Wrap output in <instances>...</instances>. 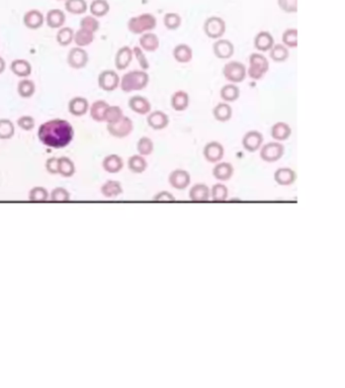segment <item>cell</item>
<instances>
[{"instance_id":"1","label":"cell","mask_w":345,"mask_h":388,"mask_svg":"<svg viewBox=\"0 0 345 388\" xmlns=\"http://www.w3.org/2000/svg\"><path fill=\"white\" fill-rule=\"evenodd\" d=\"M75 136L73 126L63 118H53L45 121L39 127L38 138L40 142L51 149L60 150L69 146Z\"/></svg>"},{"instance_id":"2","label":"cell","mask_w":345,"mask_h":388,"mask_svg":"<svg viewBox=\"0 0 345 388\" xmlns=\"http://www.w3.org/2000/svg\"><path fill=\"white\" fill-rule=\"evenodd\" d=\"M150 76L144 70H133L123 75L120 81L121 89L125 93L141 91L149 84Z\"/></svg>"},{"instance_id":"3","label":"cell","mask_w":345,"mask_h":388,"mask_svg":"<svg viewBox=\"0 0 345 388\" xmlns=\"http://www.w3.org/2000/svg\"><path fill=\"white\" fill-rule=\"evenodd\" d=\"M157 26V19L152 13H142L133 16L128 21L126 27L133 34H143L145 32L152 31Z\"/></svg>"},{"instance_id":"4","label":"cell","mask_w":345,"mask_h":388,"mask_svg":"<svg viewBox=\"0 0 345 388\" xmlns=\"http://www.w3.org/2000/svg\"><path fill=\"white\" fill-rule=\"evenodd\" d=\"M269 70V62L260 53H252L249 57L247 76L252 80L262 79Z\"/></svg>"},{"instance_id":"5","label":"cell","mask_w":345,"mask_h":388,"mask_svg":"<svg viewBox=\"0 0 345 388\" xmlns=\"http://www.w3.org/2000/svg\"><path fill=\"white\" fill-rule=\"evenodd\" d=\"M223 75L230 83H242L247 77V67L239 61H230L223 67Z\"/></svg>"},{"instance_id":"6","label":"cell","mask_w":345,"mask_h":388,"mask_svg":"<svg viewBox=\"0 0 345 388\" xmlns=\"http://www.w3.org/2000/svg\"><path fill=\"white\" fill-rule=\"evenodd\" d=\"M226 28V22L220 16H210L204 23V32L212 40L222 39Z\"/></svg>"},{"instance_id":"7","label":"cell","mask_w":345,"mask_h":388,"mask_svg":"<svg viewBox=\"0 0 345 388\" xmlns=\"http://www.w3.org/2000/svg\"><path fill=\"white\" fill-rule=\"evenodd\" d=\"M259 150L261 160L267 163L278 162L284 155V146L282 144V142H277V140L262 145Z\"/></svg>"},{"instance_id":"8","label":"cell","mask_w":345,"mask_h":388,"mask_svg":"<svg viewBox=\"0 0 345 388\" xmlns=\"http://www.w3.org/2000/svg\"><path fill=\"white\" fill-rule=\"evenodd\" d=\"M107 132L112 137L117 139H124L129 137L134 131V122L129 117L124 115L119 121L106 126Z\"/></svg>"},{"instance_id":"9","label":"cell","mask_w":345,"mask_h":388,"mask_svg":"<svg viewBox=\"0 0 345 388\" xmlns=\"http://www.w3.org/2000/svg\"><path fill=\"white\" fill-rule=\"evenodd\" d=\"M120 81L121 78L119 74L115 70L111 69L103 70V71L99 73L97 78L98 87L105 92H112L118 89V87L120 86Z\"/></svg>"},{"instance_id":"10","label":"cell","mask_w":345,"mask_h":388,"mask_svg":"<svg viewBox=\"0 0 345 388\" xmlns=\"http://www.w3.org/2000/svg\"><path fill=\"white\" fill-rule=\"evenodd\" d=\"M89 61L88 53L80 47L71 49L67 56V63L72 69H83L86 67Z\"/></svg>"},{"instance_id":"11","label":"cell","mask_w":345,"mask_h":388,"mask_svg":"<svg viewBox=\"0 0 345 388\" xmlns=\"http://www.w3.org/2000/svg\"><path fill=\"white\" fill-rule=\"evenodd\" d=\"M203 154L205 159L209 163L216 164L218 162H220L224 158L225 149L221 143L217 142V140H212V142L208 143L204 147Z\"/></svg>"},{"instance_id":"12","label":"cell","mask_w":345,"mask_h":388,"mask_svg":"<svg viewBox=\"0 0 345 388\" xmlns=\"http://www.w3.org/2000/svg\"><path fill=\"white\" fill-rule=\"evenodd\" d=\"M168 181L173 188L177 190H184L187 189L190 184V174L184 169H175L169 174Z\"/></svg>"},{"instance_id":"13","label":"cell","mask_w":345,"mask_h":388,"mask_svg":"<svg viewBox=\"0 0 345 388\" xmlns=\"http://www.w3.org/2000/svg\"><path fill=\"white\" fill-rule=\"evenodd\" d=\"M213 53L216 58L220 60L230 59L235 53V47L229 40L219 39L213 44Z\"/></svg>"},{"instance_id":"14","label":"cell","mask_w":345,"mask_h":388,"mask_svg":"<svg viewBox=\"0 0 345 388\" xmlns=\"http://www.w3.org/2000/svg\"><path fill=\"white\" fill-rule=\"evenodd\" d=\"M263 136L258 131H249L242 139L243 148L250 153L258 151L263 145Z\"/></svg>"},{"instance_id":"15","label":"cell","mask_w":345,"mask_h":388,"mask_svg":"<svg viewBox=\"0 0 345 388\" xmlns=\"http://www.w3.org/2000/svg\"><path fill=\"white\" fill-rule=\"evenodd\" d=\"M147 123L151 129L155 131H162L168 127L169 116L162 111H150L147 114Z\"/></svg>"},{"instance_id":"16","label":"cell","mask_w":345,"mask_h":388,"mask_svg":"<svg viewBox=\"0 0 345 388\" xmlns=\"http://www.w3.org/2000/svg\"><path fill=\"white\" fill-rule=\"evenodd\" d=\"M128 105L132 111L140 115H147L152 110V105L149 99L142 95L132 96L128 101Z\"/></svg>"},{"instance_id":"17","label":"cell","mask_w":345,"mask_h":388,"mask_svg":"<svg viewBox=\"0 0 345 388\" xmlns=\"http://www.w3.org/2000/svg\"><path fill=\"white\" fill-rule=\"evenodd\" d=\"M134 58L133 49L129 46H124L120 48L115 57V66L119 71H123L130 66Z\"/></svg>"},{"instance_id":"18","label":"cell","mask_w":345,"mask_h":388,"mask_svg":"<svg viewBox=\"0 0 345 388\" xmlns=\"http://www.w3.org/2000/svg\"><path fill=\"white\" fill-rule=\"evenodd\" d=\"M89 107V102L85 97L75 96L69 101L68 111L72 115L80 117L88 112Z\"/></svg>"},{"instance_id":"19","label":"cell","mask_w":345,"mask_h":388,"mask_svg":"<svg viewBox=\"0 0 345 388\" xmlns=\"http://www.w3.org/2000/svg\"><path fill=\"white\" fill-rule=\"evenodd\" d=\"M139 47L144 51L148 53L156 52L160 47V40L158 36L154 32H145L141 34L139 39Z\"/></svg>"},{"instance_id":"20","label":"cell","mask_w":345,"mask_h":388,"mask_svg":"<svg viewBox=\"0 0 345 388\" xmlns=\"http://www.w3.org/2000/svg\"><path fill=\"white\" fill-rule=\"evenodd\" d=\"M24 25L30 29H38L43 27L45 22L44 14L38 9H31L25 13Z\"/></svg>"},{"instance_id":"21","label":"cell","mask_w":345,"mask_h":388,"mask_svg":"<svg viewBox=\"0 0 345 388\" xmlns=\"http://www.w3.org/2000/svg\"><path fill=\"white\" fill-rule=\"evenodd\" d=\"M270 136L277 142H284L292 136V128L284 121H278L271 127Z\"/></svg>"},{"instance_id":"22","label":"cell","mask_w":345,"mask_h":388,"mask_svg":"<svg viewBox=\"0 0 345 388\" xmlns=\"http://www.w3.org/2000/svg\"><path fill=\"white\" fill-rule=\"evenodd\" d=\"M254 48L257 51L265 53L268 52L275 45V38L269 31H259L253 41Z\"/></svg>"},{"instance_id":"23","label":"cell","mask_w":345,"mask_h":388,"mask_svg":"<svg viewBox=\"0 0 345 388\" xmlns=\"http://www.w3.org/2000/svg\"><path fill=\"white\" fill-rule=\"evenodd\" d=\"M275 181L281 186H289L296 182L297 174L290 168H279L275 172Z\"/></svg>"},{"instance_id":"24","label":"cell","mask_w":345,"mask_h":388,"mask_svg":"<svg viewBox=\"0 0 345 388\" xmlns=\"http://www.w3.org/2000/svg\"><path fill=\"white\" fill-rule=\"evenodd\" d=\"M189 101L190 99L188 93L184 90L175 91L170 98V104L172 110L178 112L187 111L189 105Z\"/></svg>"},{"instance_id":"25","label":"cell","mask_w":345,"mask_h":388,"mask_svg":"<svg viewBox=\"0 0 345 388\" xmlns=\"http://www.w3.org/2000/svg\"><path fill=\"white\" fill-rule=\"evenodd\" d=\"M211 197V190L205 183H196L189 190V199L194 202H205Z\"/></svg>"},{"instance_id":"26","label":"cell","mask_w":345,"mask_h":388,"mask_svg":"<svg viewBox=\"0 0 345 388\" xmlns=\"http://www.w3.org/2000/svg\"><path fill=\"white\" fill-rule=\"evenodd\" d=\"M172 56L177 63L188 64L193 58V51L187 44H179L173 49Z\"/></svg>"},{"instance_id":"27","label":"cell","mask_w":345,"mask_h":388,"mask_svg":"<svg viewBox=\"0 0 345 388\" xmlns=\"http://www.w3.org/2000/svg\"><path fill=\"white\" fill-rule=\"evenodd\" d=\"M46 23L51 28H61L66 23L65 12L58 8L49 10L46 15Z\"/></svg>"},{"instance_id":"28","label":"cell","mask_w":345,"mask_h":388,"mask_svg":"<svg viewBox=\"0 0 345 388\" xmlns=\"http://www.w3.org/2000/svg\"><path fill=\"white\" fill-rule=\"evenodd\" d=\"M234 174V167L228 162H218L213 169V176L220 181H228Z\"/></svg>"},{"instance_id":"29","label":"cell","mask_w":345,"mask_h":388,"mask_svg":"<svg viewBox=\"0 0 345 388\" xmlns=\"http://www.w3.org/2000/svg\"><path fill=\"white\" fill-rule=\"evenodd\" d=\"M10 70L15 76L21 78H27L31 74L32 68L29 61L25 59H16L11 62Z\"/></svg>"},{"instance_id":"30","label":"cell","mask_w":345,"mask_h":388,"mask_svg":"<svg viewBox=\"0 0 345 388\" xmlns=\"http://www.w3.org/2000/svg\"><path fill=\"white\" fill-rule=\"evenodd\" d=\"M213 116L214 118L219 122H227L232 118L233 110L232 107L227 102H220L218 103L216 107L213 109Z\"/></svg>"},{"instance_id":"31","label":"cell","mask_w":345,"mask_h":388,"mask_svg":"<svg viewBox=\"0 0 345 388\" xmlns=\"http://www.w3.org/2000/svg\"><path fill=\"white\" fill-rule=\"evenodd\" d=\"M102 167L108 173H119L124 167V161L119 155L111 154L103 159Z\"/></svg>"},{"instance_id":"32","label":"cell","mask_w":345,"mask_h":388,"mask_svg":"<svg viewBox=\"0 0 345 388\" xmlns=\"http://www.w3.org/2000/svg\"><path fill=\"white\" fill-rule=\"evenodd\" d=\"M220 97L224 102L230 103L238 100L240 97V89L237 84L229 83L224 85L220 90Z\"/></svg>"},{"instance_id":"33","label":"cell","mask_w":345,"mask_h":388,"mask_svg":"<svg viewBox=\"0 0 345 388\" xmlns=\"http://www.w3.org/2000/svg\"><path fill=\"white\" fill-rule=\"evenodd\" d=\"M105 100H96L89 107L90 116L96 122H104V113L108 107Z\"/></svg>"},{"instance_id":"34","label":"cell","mask_w":345,"mask_h":388,"mask_svg":"<svg viewBox=\"0 0 345 388\" xmlns=\"http://www.w3.org/2000/svg\"><path fill=\"white\" fill-rule=\"evenodd\" d=\"M268 52L270 59L276 63L285 62L289 57L288 49L282 44H275Z\"/></svg>"},{"instance_id":"35","label":"cell","mask_w":345,"mask_h":388,"mask_svg":"<svg viewBox=\"0 0 345 388\" xmlns=\"http://www.w3.org/2000/svg\"><path fill=\"white\" fill-rule=\"evenodd\" d=\"M128 167L133 173L141 174V173L146 171V169L148 167V163L144 156H141L138 154V155H133L129 158Z\"/></svg>"},{"instance_id":"36","label":"cell","mask_w":345,"mask_h":388,"mask_svg":"<svg viewBox=\"0 0 345 388\" xmlns=\"http://www.w3.org/2000/svg\"><path fill=\"white\" fill-rule=\"evenodd\" d=\"M101 193L108 198L117 197L123 193L122 184L116 180H108L101 186Z\"/></svg>"},{"instance_id":"37","label":"cell","mask_w":345,"mask_h":388,"mask_svg":"<svg viewBox=\"0 0 345 388\" xmlns=\"http://www.w3.org/2000/svg\"><path fill=\"white\" fill-rule=\"evenodd\" d=\"M111 6L106 0H93V2L90 3V13L93 16L99 19V17L105 16L108 12H110Z\"/></svg>"},{"instance_id":"38","label":"cell","mask_w":345,"mask_h":388,"mask_svg":"<svg viewBox=\"0 0 345 388\" xmlns=\"http://www.w3.org/2000/svg\"><path fill=\"white\" fill-rule=\"evenodd\" d=\"M94 41V33L83 29V28H79L78 30H76L74 32V40L73 42L77 45V47L80 48H84L87 47L89 45H92Z\"/></svg>"},{"instance_id":"39","label":"cell","mask_w":345,"mask_h":388,"mask_svg":"<svg viewBox=\"0 0 345 388\" xmlns=\"http://www.w3.org/2000/svg\"><path fill=\"white\" fill-rule=\"evenodd\" d=\"M65 8L71 14L81 15L87 11L88 5L85 0H66Z\"/></svg>"},{"instance_id":"40","label":"cell","mask_w":345,"mask_h":388,"mask_svg":"<svg viewBox=\"0 0 345 388\" xmlns=\"http://www.w3.org/2000/svg\"><path fill=\"white\" fill-rule=\"evenodd\" d=\"M74 40V30L68 27H62L57 34L56 41L61 47H67L73 43Z\"/></svg>"},{"instance_id":"41","label":"cell","mask_w":345,"mask_h":388,"mask_svg":"<svg viewBox=\"0 0 345 388\" xmlns=\"http://www.w3.org/2000/svg\"><path fill=\"white\" fill-rule=\"evenodd\" d=\"M35 92V84L30 79H23L17 84V93L23 98H31Z\"/></svg>"},{"instance_id":"42","label":"cell","mask_w":345,"mask_h":388,"mask_svg":"<svg viewBox=\"0 0 345 388\" xmlns=\"http://www.w3.org/2000/svg\"><path fill=\"white\" fill-rule=\"evenodd\" d=\"M58 173L64 177H71L75 173V165L68 157L59 158Z\"/></svg>"},{"instance_id":"43","label":"cell","mask_w":345,"mask_h":388,"mask_svg":"<svg viewBox=\"0 0 345 388\" xmlns=\"http://www.w3.org/2000/svg\"><path fill=\"white\" fill-rule=\"evenodd\" d=\"M124 116L123 110L118 105H108L104 113V122L107 125L116 123Z\"/></svg>"},{"instance_id":"44","label":"cell","mask_w":345,"mask_h":388,"mask_svg":"<svg viewBox=\"0 0 345 388\" xmlns=\"http://www.w3.org/2000/svg\"><path fill=\"white\" fill-rule=\"evenodd\" d=\"M229 195V191L226 185H224L223 183H216L215 185H213L212 189H211V196L213 201L216 202H222L227 200Z\"/></svg>"},{"instance_id":"45","label":"cell","mask_w":345,"mask_h":388,"mask_svg":"<svg viewBox=\"0 0 345 388\" xmlns=\"http://www.w3.org/2000/svg\"><path fill=\"white\" fill-rule=\"evenodd\" d=\"M282 45L287 49L298 48V29L297 28H286L282 36Z\"/></svg>"},{"instance_id":"46","label":"cell","mask_w":345,"mask_h":388,"mask_svg":"<svg viewBox=\"0 0 345 388\" xmlns=\"http://www.w3.org/2000/svg\"><path fill=\"white\" fill-rule=\"evenodd\" d=\"M14 134V123L8 118H0V139H9Z\"/></svg>"},{"instance_id":"47","label":"cell","mask_w":345,"mask_h":388,"mask_svg":"<svg viewBox=\"0 0 345 388\" xmlns=\"http://www.w3.org/2000/svg\"><path fill=\"white\" fill-rule=\"evenodd\" d=\"M137 151L141 156H149L154 151V142L148 137H142L137 142Z\"/></svg>"},{"instance_id":"48","label":"cell","mask_w":345,"mask_h":388,"mask_svg":"<svg viewBox=\"0 0 345 388\" xmlns=\"http://www.w3.org/2000/svg\"><path fill=\"white\" fill-rule=\"evenodd\" d=\"M181 23H183V19L176 12H168L163 17V24L169 30H176L181 26Z\"/></svg>"},{"instance_id":"49","label":"cell","mask_w":345,"mask_h":388,"mask_svg":"<svg viewBox=\"0 0 345 388\" xmlns=\"http://www.w3.org/2000/svg\"><path fill=\"white\" fill-rule=\"evenodd\" d=\"M99 25L100 24H99L98 20L96 19V17H94L93 15L84 16V17H82L81 21H80V28L89 30V31H92L94 33H95L99 29V27H100Z\"/></svg>"},{"instance_id":"50","label":"cell","mask_w":345,"mask_h":388,"mask_svg":"<svg viewBox=\"0 0 345 388\" xmlns=\"http://www.w3.org/2000/svg\"><path fill=\"white\" fill-rule=\"evenodd\" d=\"M133 55L136 58L139 66L141 67V70H144V71H147V70H149V68H150L149 61L146 58V56H145L144 51L139 46H136L133 48Z\"/></svg>"},{"instance_id":"51","label":"cell","mask_w":345,"mask_h":388,"mask_svg":"<svg viewBox=\"0 0 345 388\" xmlns=\"http://www.w3.org/2000/svg\"><path fill=\"white\" fill-rule=\"evenodd\" d=\"M278 5L285 13L298 12V0H278Z\"/></svg>"},{"instance_id":"52","label":"cell","mask_w":345,"mask_h":388,"mask_svg":"<svg viewBox=\"0 0 345 388\" xmlns=\"http://www.w3.org/2000/svg\"><path fill=\"white\" fill-rule=\"evenodd\" d=\"M49 193L43 187H34L30 192V199L33 201H44L48 198Z\"/></svg>"},{"instance_id":"53","label":"cell","mask_w":345,"mask_h":388,"mask_svg":"<svg viewBox=\"0 0 345 388\" xmlns=\"http://www.w3.org/2000/svg\"><path fill=\"white\" fill-rule=\"evenodd\" d=\"M34 118L31 115H23L17 119V127L23 131L30 132L34 128Z\"/></svg>"},{"instance_id":"54","label":"cell","mask_w":345,"mask_h":388,"mask_svg":"<svg viewBox=\"0 0 345 388\" xmlns=\"http://www.w3.org/2000/svg\"><path fill=\"white\" fill-rule=\"evenodd\" d=\"M51 196H52V200H54V201H67L70 198L69 192L62 187H58L56 189H54L52 191Z\"/></svg>"},{"instance_id":"55","label":"cell","mask_w":345,"mask_h":388,"mask_svg":"<svg viewBox=\"0 0 345 388\" xmlns=\"http://www.w3.org/2000/svg\"><path fill=\"white\" fill-rule=\"evenodd\" d=\"M58 164H59L58 158H55V157L50 158L47 160L46 169L51 174H58Z\"/></svg>"},{"instance_id":"56","label":"cell","mask_w":345,"mask_h":388,"mask_svg":"<svg viewBox=\"0 0 345 388\" xmlns=\"http://www.w3.org/2000/svg\"><path fill=\"white\" fill-rule=\"evenodd\" d=\"M156 201H174L175 197L168 191H160L153 198Z\"/></svg>"},{"instance_id":"57","label":"cell","mask_w":345,"mask_h":388,"mask_svg":"<svg viewBox=\"0 0 345 388\" xmlns=\"http://www.w3.org/2000/svg\"><path fill=\"white\" fill-rule=\"evenodd\" d=\"M5 69H6V62L1 56H0V74H2L5 71Z\"/></svg>"},{"instance_id":"58","label":"cell","mask_w":345,"mask_h":388,"mask_svg":"<svg viewBox=\"0 0 345 388\" xmlns=\"http://www.w3.org/2000/svg\"><path fill=\"white\" fill-rule=\"evenodd\" d=\"M58 1H62V0H58Z\"/></svg>"}]
</instances>
